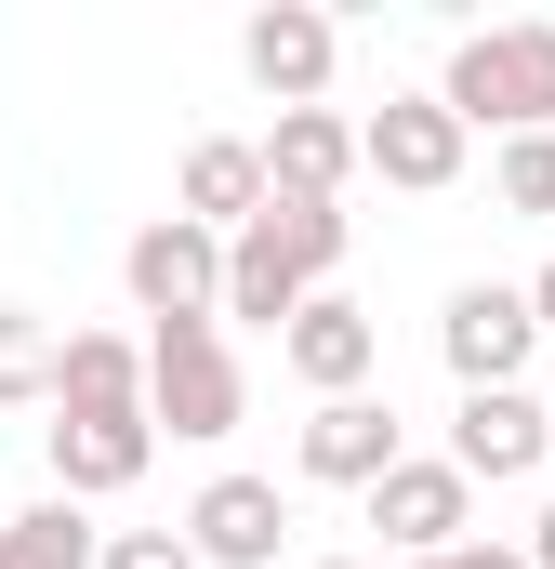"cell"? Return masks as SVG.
Returning a JSON list of instances; mask_svg holds the SVG:
<instances>
[{
	"label": "cell",
	"mask_w": 555,
	"mask_h": 569,
	"mask_svg": "<svg viewBox=\"0 0 555 569\" xmlns=\"http://www.w3.org/2000/svg\"><path fill=\"white\" fill-rule=\"evenodd\" d=\"M304 569H357V557H304Z\"/></svg>",
	"instance_id": "24"
},
{
	"label": "cell",
	"mask_w": 555,
	"mask_h": 569,
	"mask_svg": "<svg viewBox=\"0 0 555 569\" xmlns=\"http://www.w3.org/2000/svg\"><path fill=\"white\" fill-rule=\"evenodd\" d=\"M40 450H53V490L67 503H107V490H133L145 463H159V425L145 411H67V425H40Z\"/></svg>",
	"instance_id": "12"
},
{
	"label": "cell",
	"mask_w": 555,
	"mask_h": 569,
	"mask_svg": "<svg viewBox=\"0 0 555 569\" xmlns=\"http://www.w3.org/2000/svg\"><path fill=\"white\" fill-rule=\"evenodd\" d=\"M371 530H384L397 557H463V543H476V477H463L450 450H436V463L411 450V463L371 490Z\"/></svg>",
	"instance_id": "9"
},
{
	"label": "cell",
	"mask_w": 555,
	"mask_h": 569,
	"mask_svg": "<svg viewBox=\"0 0 555 569\" xmlns=\"http://www.w3.org/2000/svg\"><path fill=\"white\" fill-rule=\"evenodd\" d=\"M265 172H278V199H344L371 159H357V120H344V107H278Z\"/></svg>",
	"instance_id": "15"
},
{
	"label": "cell",
	"mask_w": 555,
	"mask_h": 569,
	"mask_svg": "<svg viewBox=\"0 0 555 569\" xmlns=\"http://www.w3.org/2000/svg\"><path fill=\"white\" fill-rule=\"evenodd\" d=\"M436 358H450V385H463V398H490V385H529V358H543L529 279H463L450 305H436Z\"/></svg>",
	"instance_id": "5"
},
{
	"label": "cell",
	"mask_w": 555,
	"mask_h": 569,
	"mask_svg": "<svg viewBox=\"0 0 555 569\" xmlns=\"http://www.w3.org/2000/svg\"><path fill=\"white\" fill-rule=\"evenodd\" d=\"M529 569H555V503H543V517H529Z\"/></svg>",
	"instance_id": "22"
},
{
	"label": "cell",
	"mask_w": 555,
	"mask_h": 569,
	"mask_svg": "<svg viewBox=\"0 0 555 569\" xmlns=\"http://www.w3.org/2000/svg\"><path fill=\"white\" fill-rule=\"evenodd\" d=\"M436 107L463 133H555V27H463L436 67Z\"/></svg>",
	"instance_id": "2"
},
{
	"label": "cell",
	"mask_w": 555,
	"mask_h": 569,
	"mask_svg": "<svg viewBox=\"0 0 555 569\" xmlns=\"http://www.w3.org/2000/svg\"><path fill=\"white\" fill-rule=\"evenodd\" d=\"M93 569H199V543H185V530H107Z\"/></svg>",
	"instance_id": "20"
},
{
	"label": "cell",
	"mask_w": 555,
	"mask_h": 569,
	"mask_svg": "<svg viewBox=\"0 0 555 569\" xmlns=\"http://www.w3.org/2000/svg\"><path fill=\"white\" fill-rule=\"evenodd\" d=\"M357 159H371V186H397V199H436V186H463L476 133H463L436 93H384V107L357 120Z\"/></svg>",
	"instance_id": "6"
},
{
	"label": "cell",
	"mask_w": 555,
	"mask_h": 569,
	"mask_svg": "<svg viewBox=\"0 0 555 569\" xmlns=\"http://www.w3.org/2000/svg\"><path fill=\"white\" fill-rule=\"evenodd\" d=\"M252 411V385H239V345H225V318H172V331H145V425L159 437H239Z\"/></svg>",
	"instance_id": "3"
},
{
	"label": "cell",
	"mask_w": 555,
	"mask_h": 569,
	"mask_svg": "<svg viewBox=\"0 0 555 569\" xmlns=\"http://www.w3.org/2000/svg\"><path fill=\"white\" fill-rule=\"evenodd\" d=\"M529 318H543V331H555V266H543V279H529Z\"/></svg>",
	"instance_id": "23"
},
{
	"label": "cell",
	"mask_w": 555,
	"mask_h": 569,
	"mask_svg": "<svg viewBox=\"0 0 555 569\" xmlns=\"http://www.w3.org/2000/svg\"><path fill=\"white\" fill-rule=\"evenodd\" d=\"M450 463H463L476 490H516V477H543V463H555V398H529V385H490V398H463V411H450Z\"/></svg>",
	"instance_id": "7"
},
{
	"label": "cell",
	"mask_w": 555,
	"mask_h": 569,
	"mask_svg": "<svg viewBox=\"0 0 555 569\" xmlns=\"http://www.w3.org/2000/svg\"><path fill=\"white\" fill-rule=\"evenodd\" d=\"M53 411H145V345H133V331H67Z\"/></svg>",
	"instance_id": "16"
},
{
	"label": "cell",
	"mask_w": 555,
	"mask_h": 569,
	"mask_svg": "<svg viewBox=\"0 0 555 569\" xmlns=\"http://www.w3.org/2000/svg\"><path fill=\"white\" fill-rule=\"evenodd\" d=\"M53 371H67V345H53V318H27V305H0V411H40V398H53Z\"/></svg>",
	"instance_id": "18"
},
{
	"label": "cell",
	"mask_w": 555,
	"mask_h": 569,
	"mask_svg": "<svg viewBox=\"0 0 555 569\" xmlns=\"http://www.w3.org/2000/svg\"><path fill=\"white\" fill-rule=\"evenodd\" d=\"M120 291H133L145 331H172V318H225V239L185 226V212H145L133 239H120Z\"/></svg>",
	"instance_id": "4"
},
{
	"label": "cell",
	"mask_w": 555,
	"mask_h": 569,
	"mask_svg": "<svg viewBox=\"0 0 555 569\" xmlns=\"http://www.w3.org/2000/svg\"><path fill=\"white\" fill-rule=\"evenodd\" d=\"M107 557V530L67 503V490H40L27 517H0V569H93Z\"/></svg>",
	"instance_id": "17"
},
{
	"label": "cell",
	"mask_w": 555,
	"mask_h": 569,
	"mask_svg": "<svg viewBox=\"0 0 555 569\" xmlns=\"http://www.w3.org/2000/svg\"><path fill=\"white\" fill-rule=\"evenodd\" d=\"M291 463H304L317 490H357V503H371L411 450H397V411H384V398H317V411H304V437H291Z\"/></svg>",
	"instance_id": "10"
},
{
	"label": "cell",
	"mask_w": 555,
	"mask_h": 569,
	"mask_svg": "<svg viewBox=\"0 0 555 569\" xmlns=\"http://www.w3.org/2000/svg\"><path fill=\"white\" fill-rule=\"evenodd\" d=\"M185 543H199V569H278V543H291L278 477H212V490L185 503Z\"/></svg>",
	"instance_id": "13"
},
{
	"label": "cell",
	"mask_w": 555,
	"mask_h": 569,
	"mask_svg": "<svg viewBox=\"0 0 555 569\" xmlns=\"http://www.w3.org/2000/svg\"><path fill=\"white\" fill-rule=\"evenodd\" d=\"M265 199H278L265 146H239V133H199V146H185V186H172V212H185V226H212V239H239V226H252Z\"/></svg>",
	"instance_id": "14"
},
{
	"label": "cell",
	"mask_w": 555,
	"mask_h": 569,
	"mask_svg": "<svg viewBox=\"0 0 555 569\" xmlns=\"http://www.w3.org/2000/svg\"><path fill=\"white\" fill-rule=\"evenodd\" d=\"M357 252V226H344V199H265L239 239H225V318H252V331H291L331 266Z\"/></svg>",
	"instance_id": "1"
},
{
	"label": "cell",
	"mask_w": 555,
	"mask_h": 569,
	"mask_svg": "<svg viewBox=\"0 0 555 569\" xmlns=\"http://www.w3.org/2000/svg\"><path fill=\"white\" fill-rule=\"evenodd\" d=\"M278 358H291V385H317V398H371V371H384V318H371L357 291H317V305L278 331Z\"/></svg>",
	"instance_id": "11"
},
{
	"label": "cell",
	"mask_w": 555,
	"mask_h": 569,
	"mask_svg": "<svg viewBox=\"0 0 555 569\" xmlns=\"http://www.w3.org/2000/svg\"><path fill=\"white\" fill-rule=\"evenodd\" d=\"M490 186H503V212L555 226V133H516V146H490Z\"/></svg>",
	"instance_id": "19"
},
{
	"label": "cell",
	"mask_w": 555,
	"mask_h": 569,
	"mask_svg": "<svg viewBox=\"0 0 555 569\" xmlns=\"http://www.w3.org/2000/svg\"><path fill=\"white\" fill-rule=\"evenodd\" d=\"M411 569H529V543H463V557H411Z\"/></svg>",
	"instance_id": "21"
},
{
	"label": "cell",
	"mask_w": 555,
	"mask_h": 569,
	"mask_svg": "<svg viewBox=\"0 0 555 569\" xmlns=\"http://www.w3.org/2000/svg\"><path fill=\"white\" fill-rule=\"evenodd\" d=\"M239 67H252V93H278V107H331L344 27H331L317 0H265V13L239 27Z\"/></svg>",
	"instance_id": "8"
}]
</instances>
